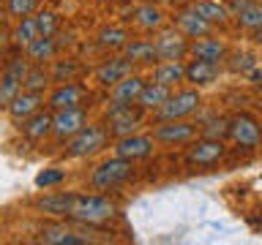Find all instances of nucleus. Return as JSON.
<instances>
[{
  "label": "nucleus",
  "instance_id": "1",
  "mask_svg": "<svg viewBox=\"0 0 262 245\" xmlns=\"http://www.w3.org/2000/svg\"><path fill=\"white\" fill-rule=\"evenodd\" d=\"M110 147V134H106L104 122H88L85 128H79L71 139H66V150L63 158L69 161H79V158H90V155L101 153Z\"/></svg>",
  "mask_w": 262,
  "mask_h": 245
},
{
  "label": "nucleus",
  "instance_id": "2",
  "mask_svg": "<svg viewBox=\"0 0 262 245\" xmlns=\"http://www.w3.org/2000/svg\"><path fill=\"white\" fill-rule=\"evenodd\" d=\"M118 215V207L110 196H104L101 191L98 193H77V202H74V210L66 220H77V224H90L98 226L104 220H110Z\"/></svg>",
  "mask_w": 262,
  "mask_h": 245
},
{
  "label": "nucleus",
  "instance_id": "3",
  "mask_svg": "<svg viewBox=\"0 0 262 245\" xmlns=\"http://www.w3.org/2000/svg\"><path fill=\"white\" fill-rule=\"evenodd\" d=\"M131 177H134V161L112 155V158L101 161L93 172H90V188H93V191H101V193L115 191V188L126 185Z\"/></svg>",
  "mask_w": 262,
  "mask_h": 245
},
{
  "label": "nucleus",
  "instance_id": "4",
  "mask_svg": "<svg viewBox=\"0 0 262 245\" xmlns=\"http://www.w3.org/2000/svg\"><path fill=\"white\" fill-rule=\"evenodd\" d=\"M142 109L137 104L131 106H106L104 112V126H106V134L110 139H120V136H128V134H137L139 126H142Z\"/></svg>",
  "mask_w": 262,
  "mask_h": 245
},
{
  "label": "nucleus",
  "instance_id": "5",
  "mask_svg": "<svg viewBox=\"0 0 262 245\" xmlns=\"http://www.w3.org/2000/svg\"><path fill=\"white\" fill-rule=\"evenodd\" d=\"M28 68H30V60H28V55H25V52L6 57L3 77H0V109H6V106L14 101V95L22 90V82H25Z\"/></svg>",
  "mask_w": 262,
  "mask_h": 245
},
{
  "label": "nucleus",
  "instance_id": "6",
  "mask_svg": "<svg viewBox=\"0 0 262 245\" xmlns=\"http://www.w3.org/2000/svg\"><path fill=\"white\" fill-rule=\"evenodd\" d=\"M200 128L196 122H191L188 117L183 120H159L153 128V139L156 144H167V147H178V144H191Z\"/></svg>",
  "mask_w": 262,
  "mask_h": 245
},
{
  "label": "nucleus",
  "instance_id": "7",
  "mask_svg": "<svg viewBox=\"0 0 262 245\" xmlns=\"http://www.w3.org/2000/svg\"><path fill=\"white\" fill-rule=\"evenodd\" d=\"M229 139H232L241 150H257L262 144L259 120L249 112H237L235 117H229Z\"/></svg>",
  "mask_w": 262,
  "mask_h": 245
},
{
  "label": "nucleus",
  "instance_id": "8",
  "mask_svg": "<svg viewBox=\"0 0 262 245\" xmlns=\"http://www.w3.org/2000/svg\"><path fill=\"white\" fill-rule=\"evenodd\" d=\"M224 155H227L224 139L202 136V139H194L191 142V147H188V153H186V163L188 166H196V169H210V166H216V163L224 161Z\"/></svg>",
  "mask_w": 262,
  "mask_h": 245
},
{
  "label": "nucleus",
  "instance_id": "9",
  "mask_svg": "<svg viewBox=\"0 0 262 245\" xmlns=\"http://www.w3.org/2000/svg\"><path fill=\"white\" fill-rule=\"evenodd\" d=\"M202 98H200V90H172V95L167 98V104L161 109H156V120H183V117H191V114L200 109Z\"/></svg>",
  "mask_w": 262,
  "mask_h": 245
},
{
  "label": "nucleus",
  "instance_id": "10",
  "mask_svg": "<svg viewBox=\"0 0 262 245\" xmlns=\"http://www.w3.org/2000/svg\"><path fill=\"white\" fill-rule=\"evenodd\" d=\"M128 74H134V63L128 60L126 55H110V57H104L101 63L96 65V71H93V82L98 87H104V90H110L115 87L123 77H128Z\"/></svg>",
  "mask_w": 262,
  "mask_h": 245
},
{
  "label": "nucleus",
  "instance_id": "11",
  "mask_svg": "<svg viewBox=\"0 0 262 245\" xmlns=\"http://www.w3.org/2000/svg\"><path fill=\"white\" fill-rule=\"evenodd\" d=\"M156 52H159V63L161 60H186L188 49H191V38H186L178 28H161L156 33Z\"/></svg>",
  "mask_w": 262,
  "mask_h": 245
},
{
  "label": "nucleus",
  "instance_id": "12",
  "mask_svg": "<svg viewBox=\"0 0 262 245\" xmlns=\"http://www.w3.org/2000/svg\"><path fill=\"white\" fill-rule=\"evenodd\" d=\"M88 106H69V109H60V112H52V136L57 142H66L77 134L79 128L88 126Z\"/></svg>",
  "mask_w": 262,
  "mask_h": 245
},
{
  "label": "nucleus",
  "instance_id": "13",
  "mask_svg": "<svg viewBox=\"0 0 262 245\" xmlns=\"http://www.w3.org/2000/svg\"><path fill=\"white\" fill-rule=\"evenodd\" d=\"M85 98H90V90L79 82H60V85L49 87V95H47V106L49 112H60V109H69V106H82Z\"/></svg>",
  "mask_w": 262,
  "mask_h": 245
},
{
  "label": "nucleus",
  "instance_id": "14",
  "mask_svg": "<svg viewBox=\"0 0 262 245\" xmlns=\"http://www.w3.org/2000/svg\"><path fill=\"white\" fill-rule=\"evenodd\" d=\"M112 150H115V155H120V158L145 161V158H150L153 150H156V139H153V134H128V136L115 139Z\"/></svg>",
  "mask_w": 262,
  "mask_h": 245
},
{
  "label": "nucleus",
  "instance_id": "15",
  "mask_svg": "<svg viewBox=\"0 0 262 245\" xmlns=\"http://www.w3.org/2000/svg\"><path fill=\"white\" fill-rule=\"evenodd\" d=\"M74 202H77V191H52V193L38 196L33 202V207L52 218H69L74 210Z\"/></svg>",
  "mask_w": 262,
  "mask_h": 245
},
{
  "label": "nucleus",
  "instance_id": "16",
  "mask_svg": "<svg viewBox=\"0 0 262 245\" xmlns=\"http://www.w3.org/2000/svg\"><path fill=\"white\" fill-rule=\"evenodd\" d=\"M44 93H33V90H19V93L14 95V101L6 106L8 117H11V122H22L28 120L30 114H36L38 109H44Z\"/></svg>",
  "mask_w": 262,
  "mask_h": 245
},
{
  "label": "nucleus",
  "instance_id": "17",
  "mask_svg": "<svg viewBox=\"0 0 262 245\" xmlns=\"http://www.w3.org/2000/svg\"><path fill=\"white\" fill-rule=\"evenodd\" d=\"M172 22H175V28L183 33L186 38H191V41H194V38H202V36H210V30H213V24L205 22L191 6L178 8L175 16H172Z\"/></svg>",
  "mask_w": 262,
  "mask_h": 245
},
{
  "label": "nucleus",
  "instance_id": "18",
  "mask_svg": "<svg viewBox=\"0 0 262 245\" xmlns=\"http://www.w3.org/2000/svg\"><path fill=\"white\" fill-rule=\"evenodd\" d=\"M227 11H229V16H235L243 30L254 33L262 28V6L257 0H229Z\"/></svg>",
  "mask_w": 262,
  "mask_h": 245
},
{
  "label": "nucleus",
  "instance_id": "19",
  "mask_svg": "<svg viewBox=\"0 0 262 245\" xmlns=\"http://www.w3.org/2000/svg\"><path fill=\"white\" fill-rule=\"evenodd\" d=\"M188 55L194 57V60H208V63H224L229 49L221 38L216 36H202V38H194L191 41V49H188Z\"/></svg>",
  "mask_w": 262,
  "mask_h": 245
},
{
  "label": "nucleus",
  "instance_id": "20",
  "mask_svg": "<svg viewBox=\"0 0 262 245\" xmlns=\"http://www.w3.org/2000/svg\"><path fill=\"white\" fill-rule=\"evenodd\" d=\"M142 87H145V79L139 77V74L123 77L115 87H110V106H131V104H137Z\"/></svg>",
  "mask_w": 262,
  "mask_h": 245
},
{
  "label": "nucleus",
  "instance_id": "21",
  "mask_svg": "<svg viewBox=\"0 0 262 245\" xmlns=\"http://www.w3.org/2000/svg\"><path fill=\"white\" fill-rule=\"evenodd\" d=\"M19 134L28 142H44L47 136H52V112L49 109H38L36 114H30L28 120L16 122Z\"/></svg>",
  "mask_w": 262,
  "mask_h": 245
},
{
  "label": "nucleus",
  "instance_id": "22",
  "mask_svg": "<svg viewBox=\"0 0 262 245\" xmlns=\"http://www.w3.org/2000/svg\"><path fill=\"white\" fill-rule=\"evenodd\" d=\"M38 240L49 242V245H85L93 242L90 237H82L79 232H74L66 224H44L38 229Z\"/></svg>",
  "mask_w": 262,
  "mask_h": 245
},
{
  "label": "nucleus",
  "instance_id": "23",
  "mask_svg": "<svg viewBox=\"0 0 262 245\" xmlns=\"http://www.w3.org/2000/svg\"><path fill=\"white\" fill-rule=\"evenodd\" d=\"M153 82L175 90L178 85L186 82V63L183 60H161V63H156L153 65Z\"/></svg>",
  "mask_w": 262,
  "mask_h": 245
},
{
  "label": "nucleus",
  "instance_id": "24",
  "mask_svg": "<svg viewBox=\"0 0 262 245\" xmlns=\"http://www.w3.org/2000/svg\"><path fill=\"white\" fill-rule=\"evenodd\" d=\"M57 52H60V44H57L55 36H38L25 46V55H28L30 63H44V65L52 63Z\"/></svg>",
  "mask_w": 262,
  "mask_h": 245
},
{
  "label": "nucleus",
  "instance_id": "25",
  "mask_svg": "<svg viewBox=\"0 0 262 245\" xmlns=\"http://www.w3.org/2000/svg\"><path fill=\"white\" fill-rule=\"evenodd\" d=\"M123 55L134 65H156L159 63V52H156V41L150 38H134L123 46Z\"/></svg>",
  "mask_w": 262,
  "mask_h": 245
},
{
  "label": "nucleus",
  "instance_id": "26",
  "mask_svg": "<svg viewBox=\"0 0 262 245\" xmlns=\"http://www.w3.org/2000/svg\"><path fill=\"white\" fill-rule=\"evenodd\" d=\"M128 41H131V33L123 24H106V28L96 33V46L104 49V52H123V46Z\"/></svg>",
  "mask_w": 262,
  "mask_h": 245
},
{
  "label": "nucleus",
  "instance_id": "27",
  "mask_svg": "<svg viewBox=\"0 0 262 245\" xmlns=\"http://www.w3.org/2000/svg\"><path fill=\"white\" fill-rule=\"evenodd\" d=\"M172 95V87L167 85H159V82H145V87H142V93H139L137 98V106L142 112H156V109H161L164 104H167V98Z\"/></svg>",
  "mask_w": 262,
  "mask_h": 245
},
{
  "label": "nucleus",
  "instance_id": "28",
  "mask_svg": "<svg viewBox=\"0 0 262 245\" xmlns=\"http://www.w3.org/2000/svg\"><path fill=\"white\" fill-rule=\"evenodd\" d=\"M221 74V65L219 63H208V60H191L186 63V82H191L194 87H205V85H213Z\"/></svg>",
  "mask_w": 262,
  "mask_h": 245
},
{
  "label": "nucleus",
  "instance_id": "29",
  "mask_svg": "<svg viewBox=\"0 0 262 245\" xmlns=\"http://www.w3.org/2000/svg\"><path fill=\"white\" fill-rule=\"evenodd\" d=\"M164 22H167V16H164V11L159 6L142 3V6L134 8V24L142 33H159L164 28Z\"/></svg>",
  "mask_w": 262,
  "mask_h": 245
},
{
  "label": "nucleus",
  "instance_id": "30",
  "mask_svg": "<svg viewBox=\"0 0 262 245\" xmlns=\"http://www.w3.org/2000/svg\"><path fill=\"white\" fill-rule=\"evenodd\" d=\"M52 87V74L44 63H30L28 74H25L22 90H33V93H49Z\"/></svg>",
  "mask_w": 262,
  "mask_h": 245
},
{
  "label": "nucleus",
  "instance_id": "31",
  "mask_svg": "<svg viewBox=\"0 0 262 245\" xmlns=\"http://www.w3.org/2000/svg\"><path fill=\"white\" fill-rule=\"evenodd\" d=\"M188 6H191L194 11L200 14L205 22H210V24H224V22L229 19L227 6L219 3V0H191Z\"/></svg>",
  "mask_w": 262,
  "mask_h": 245
},
{
  "label": "nucleus",
  "instance_id": "32",
  "mask_svg": "<svg viewBox=\"0 0 262 245\" xmlns=\"http://www.w3.org/2000/svg\"><path fill=\"white\" fill-rule=\"evenodd\" d=\"M52 82L60 85V82H77V77H82V65L77 57H63V60H52Z\"/></svg>",
  "mask_w": 262,
  "mask_h": 245
},
{
  "label": "nucleus",
  "instance_id": "33",
  "mask_svg": "<svg viewBox=\"0 0 262 245\" xmlns=\"http://www.w3.org/2000/svg\"><path fill=\"white\" fill-rule=\"evenodd\" d=\"M33 38H38V28H36V19L33 16H25V19H16L14 30H11V44L25 49Z\"/></svg>",
  "mask_w": 262,
  "mask_h": 245
},
{
  "label": "nucleus",
  "instance_id": "34",
  "mask_svg": "<svg viewBox=\"0 0 262 245\" xmlns=\"http://www.w3.org/2000/svg\"><path fill=\"white\" fill-rule=\"evenodd\" d=\"M33 19H36L38 36H57L60 33V14L52 11V8H38L33 14Z\"/></svg>",
  "mask_w": 262,
  "mask_h": 245
},
{
  "label": "nucleus",
  "instance_id": "35",
  "mask_svg": "<svg viewBox=\"0 0 262 245\" xmlns=\"http://www.w3.org/2000/svg\"><path fill=\"white\" fill-rule=\"evenodd\" d=\"M63 183H66V169H60V166L41 169L36 175V188L38 191H52V188L63 185Z\"/></svg>",
  "mask_w": 262,
  "mask_h": 245
},
{
  "label": "nucleus",
  "instance_id": "36",
  "mask_svg": "<svg viewBox=\"0 0 262 245\" xmlns=\"http://www.w3.org/2000/svg\"><path fill=\"white\" fill-rule=\"evenodd\" d=\"M6 11L14 19H25L38 11V0H6Z\"/></svg>",
  "mask_w": 262,
  "mask_h": 245
},
{
  "label": "nucleus",
  "instance_id": "37",
  "mask_svg": "<svg viewBox=\"0 0 262 245\" xmlns=\"http://www.w3.org/2000/svg\"><path fill=\"white\" fill-rule=\"evenodd\" d=\"M229 60V68H232L235 74H251L254 68L259 65V60L249 52H235V55H227Z\"/></svg>",
  "mask_w": 262,
  "mask_h": 245
},
{
  "label": "nucleus",
  "instance_id": "38",
  "mask_svg": "<svg viewBox=\"0 0 262 245\" xmlns=\"http://www.w3.org/2000/svg\"><path fill=\"white\" fill-rule=\"evenodd\" d=\"M200 136H208V139H227V136H229V120H227V117L210 120L208 126L200 128Z\"/></svg>",
  "mask_w": 262,
  "mask_h": 245
},
{
  "label": "nucleus",
  "instance_id": "39",
  "mask_svg": "<svg viewBox=\"0 0 262 245\" xmlns=\"http://www.w3.org/2000/svg\"><path fill=\"white\" fill-rule=\"evenodd\" d=\"M251 36H254V41H257V44H262V28H259V30H254Z\"/></svg>",
  "mask_w": 262,
  "mask_h": 245
},
{
  "label": "nucleus",
  "instance_id": "40",
  "mask_svg": "<svg viewBox=\"0 0 262 245\" xmlns=\"http://www.w3.org/2000/svg\"><path fill=\"white\" fill-rule=\"evenodd\" d=\"M3 24H6V22H3V16H0V30H3Z\"/></svg>",
  "mask_w": 262,
  "mask_h": 245
},
{
  "label": "nucleus",
  "instance_id": "41",
  "mask_svg": "<svg viewBox=\"0 0 262 245\" xmlns=\"http://www.w3.org/2000/svg\"><path fill=\"white\" fill-rule=\"evenodd\" d=\"M0 77H3V65H0Z\"/></svg>",
  "mask_w": 262,
  "mask_h": 245
},
{
  "label": "nucleus",
  "instance_id": "42",
  "mask_svg": "<svg viewBox=\"0 0 262 245\" xmlns=\"http://www.w3.org/2000/svg\"><path fill=\"white\" fill-rule=\"evenodd\" d=\"M259 90H262V79H259Z\"/></svg>",
  "mask_w": 262,
  "mask_h": 245
}]
</instances>
